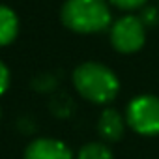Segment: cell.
<instances>
[{"label":"cell","instance_id":"cell-5","mask_svg":"<svg viewBox=\"0 0 159 159\" xmlns=\"http://www.w3.org/2000/svg\"><path fill=\"white\" fill-rule=\"evenodd\" d=\"M25 159H73V153L62 140L36 139L28 144Z\"/></svg>","mask_w":159,"mask_h":159},{"label":"cell","instance_id":"cell-9","mask_svg":"<svg viewBox=\"0 0 159 159\" xmlns=\"http://www.w3.org/2000/svg\"><path fill=\"white\" fill-rule=\"evenodd\" d=\"M139 19L142 21L144 28H152V26H155L159 23V10L157 8H142Z\"/></svg>","mask_w":159,"mask_h":159},{"label":"cell","instance_id":"cell-8","mask_svg":"<svg viewBox=\"0 0 159 159\" xmlns=\"http://www.w3.org/2000/svg\"><path fill=\"white\" fill-rule=\"evenodd\" d=\"M77 159H112V152L103 142H88L79 150Z\"/></svg>","mask_w":159,"mask_h":159},{"label":"cell","instance_id":"cell-10","mask_svg":"<svg viewBox=\"0 0 159 159\" xmlns=\"http://www.w3.org/2000/svg\"><path fill=\"white\" fill-rule=\"evenodd\" d=\"M111 2L120 10H137V8H142L148 0H111Z\"/></svg>","mask_w":159,"mask_h":159},{"label":"cell","instance_id":"cell-2","mask_svg":"<svg viewBox=\"0 0 159 159\" xmlns=\"http://www.w3.org/2000/svg\"><path fill=\"white\" fill-rule=\"evenodd\" d=\"M62 23L79 34L101 32L111 25V10L105 0H67L62 6Z\"/></svg>","mask_w":159,"mask_h":159},{"label":"cell","instance_id":"cell-7","mask_svg":"<svg viewBox=\"0 0 159 159\" xmlns=\"http://www.w3.org/2000/svg\"><path fill=\"white\" fill-rule=\"evenodd\" d=\"M19 32V19L15 11L0 4V47L11 43Z\"/></svg>","mask_w":159,"mask_h":159},{"label":"cell","instance_id":"cell-6","mask_svg":"<svg viewBox=\"0 0 159 159\" xmlns=\"http://www.w3.org/2000/svg\"><path fill=\"white\" fill-rule=\"evenodd\" d=\"M98 131L105 140L116 142V140L122 139V135L125 131V120L116 109H105L101 112V116H99Z\"/></svg>","mask_w":159,"mask_h":159},{"label":"cell","instance_id":"cell-1","mask_svg":"<svg viewBox=\"0 0 159 159\" xmlns=\"http://www.w3.org/2000/svg\"><path fill=\"white\" fill-rule=\"evenodd\" d=\"M73 84L84 99L105 105L111 103L120 90L118 77L103 64L86 62L73 71Z\"/></svg>","mask_w":159,"mask_h":159},{"label":"cell","instance_id":"cell-4","mask_svg":"<svg viewBox=\"0 0 159 159\" xmlns=\"http://www.w3.org/2000/svg\"><path fill=\"white\" fill-rule=\"evenodd\" d=\"M146 39V28L137 15H125L118 19L111 28V43L118 52L131 54L142 49Z\"/></svg>","mask_w":159,"mask_h":159},{"label":"cell","instance_id":"cell-11","mask_svg":"<svg viewBox=\"0 0 159 159\" xmlns=\"http://www.w3.org/2000/svg\"><path fill=\"white\" fill-rule=\"evenodd\" d=\"M10 86V71L6 67V64L0 60V96H2Z\"/></svg>","mask_w":159,"mask_h":159},{"label":"cell","instance_id":"cell-3","mask_svg":"<svg viewBox=\"0 0 159 159\" xmlns=\"http://www.w3.org/2000/svg\"><path fill=\"white\" fill-rule=\"evenodd\" d=\"M125 122L139 135H159V98L137 96L131 99L127 105Z\"/></svg>","mask_w":159,"mask_h":159}]
</instances>
